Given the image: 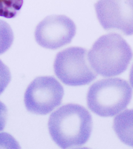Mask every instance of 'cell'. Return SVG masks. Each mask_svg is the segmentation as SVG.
<instances>
[{"instance_id": "8992f818", "label": "cell", "mask_w": 133, "mask_h": 149, "mask_svg": "<svg viewBox=\"0 0 133 149\" xmlns=\"http://www.w3.org/2000/svg\"><path fill=\"white\" fill-rule=\"evenodd\" d=\"M77 28L71 19L65 15H51L38 24L35 30L37 44L46 49L56 50L70 44Z\"/></svg>"}, {"instance_id": "6da1fadb", "label": "cell", "mask_w": 133, "mask_h": 149, "mask_svg": "<svg viewBox=\"0 0 133 149\" xmlns=\"http://www.w3.org/2000/svg\"><path fill=\"white\" fill-rule=\"evenodd\" d=\"M48 128L52 139L61 148H77L88 141L92 131L93 120L85 107L70 103L51 113Z\"/></svg>"}, {"instance_id": "9c48e42d", "label": "cell", "mask_w": 133, "mask_h": 149, "mask_svg": "<svg viewBox=\"0 0 133 149\" xmlns=\"http://www.w3.org/2000/svg\"><path fill=\"white\" fill-rule=\"evenodd\" d=\"M23 0H0V16L12 18L21 9Z\"/></svg>"}, {"instance_id": "5bb4252c", "label": "cell", "mask_w": 133, "mask_h": 149, "mask_svg": "<svg viewBox=\"0 0 133 149\" xmlns=\"http://www.w3.org/2000/svg\"><path fill=\"white\" fill-rule=\"evenodd\" d=\"M129 82L131 83V85L132 87H133V64L131 68V71L129 72Z\"/></svg>"}, {"instance_id": "30bf717a", "label": "cell", "mask_w": 133, "mask_h": 149, "mask_svg": "<svg viewBox=\"0 0 133 149\" xmlns=\"http://www.w3.org/2000/svg\"><path fill=\"white\" fill-rule=\"evenodd\" d=\"M14 41L12 28L5 21L0 20V54L7 51Z\"/></svg>"}, {"instance_id": "4fadbf2b", "label": "cell", "mask_w": 133, "mask_h": 149, "mask_svg": "<svg viewBox=\"0 0 133 149\" xmlns=\"http://www.w3.org/2000/svg\"><path fill=\"white\" fill-rule=\"evenodd\" d=\"M7 119V109L6 106L0 101V132L4 130Z\"/></svg>"}, {"instance_id": "3957f363", "label": "cell", "mask_w": 133, "mask_h": 149, "mask_svg": "<svg viewBox=\"0 0 133 149\" xmlns=\"http://www.w3.org/2000/svg\"><path fill=\"white\" fill-rule=\"evenodd\" d=\"M132 95L133 90L125 80L119 78L101 79L89 87L87 104L98 116H115L127 107Z\"/></svg>"}, {"instance_id": "5b68a950", "label": "cell", "mask_w": 133, "mask_h": 149, "mask_svg": "<svg viewBox=\"0 0 133 149\" xmlns=\"http://www.w3.org/2000/svg\"><path fill=\"white\" fill-rule=\"evenodd\" d=\"M64 95L63 86L52 76L37 77L26 89L24 102L27 109L45 115L61 105Z\"/></svg>"}, {"instance_id": "7a4b0ae2", "label": "cell", "mask_w": 133, "mask_h": 149, "mask_svg": "<svg viewBox=\"0 0 133 149\" xmlns=\"http://www.w3.org/2000/svg\"><path fill=\"white\" fill-rule=\"evenodd\" d=\"M133 56L132 48L126 40L113 33L96 40L87 54L91 68L103 77H113L124 72Z\"/></svg>"}, {"instance_id": "277c9868", "label": "cell", "mask_w": 133, "mask_h": 149, "mask_svg": "<svg viewBox=\"0 0 133 149\" xmlns=\"http://www.w3.org/2000/svg\"><path fill=\"white\" fill-rule=\"evenodd\" d=\"M87 50L80 47H71L59 52L54 62L56 76L70 86L87 85L96 79L88 62Z\"/></svg>"}, {"instance_id": "52a82bcc", "label": "cell", "mask_w": 133, "mask_h": 149, "mask_svg": "<svg viewBox=\"0 0 133 149\" xmlns=\"http://www.w3.org/2000/svg\"><path fill=\"white\" fill-rule=\"evenodd\" d=\"M95 9L103 29L133 35V0H98Z\"/></svg>"}, {"instance_id": "7c38bea8", "label": "cell", "mask_w": 133, "mask_h": 149, "mask_svg": "<svg viewBox=\"0 0 133 149\" xmlns=\"http://www.w3.org/2000/svg\"><path fill=\"white\" fill-rule=\"evenodd\" d=\"M0 148H20L18 142L7 133L0 134Z\"/></svg>"}, {"instance_id": "ba28073f", "label": "cell", "mask_w": 133, "mask_h": 149, "mask_svg": "<svg viewBox=\"0 0 133 149\" xmlns=\"http://www.w3.org/2000/svg\"><path fill=\"white\" fill-rule=\"evenodd\" d=\"M113 128L122 142L133 147V109L126 110L115 116Z\"/></svg>"}, {"instance_id": "8fae6325", "label": "cell", "mask_w": 133, "mask_h": 149, "mask_svg": "<svg viewBox=\"0 0 133 149\" xmlns=\"http://www.w3.org/2000/svg\"><path fill=\"white\" fill-rule=\"evenodd\" d=\"M11 80L9 68L0 60V95L4 91Z\"/></svg>"}]
</instances>
